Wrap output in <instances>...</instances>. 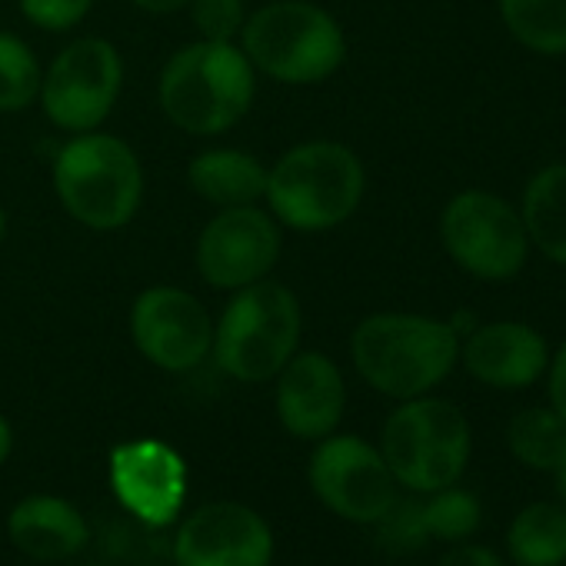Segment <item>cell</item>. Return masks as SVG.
Returning <instances> with one entry per match:
<instances>
[{"instance_id": "5", "label": "cell", "mask_w": 566, "mask_h": 566, "mask_svg": "<svg viewBox=\"0 0 566 566\" xmlns=\"http://www.w3.org/2000/svg\"><path fill=\"white\" fill-rule=\"evenodd\" d=\"M304 311L287 283L260 280L233 291L213 324L210 357L237 384H266L297 354Z\"/></svg>"}, {"instance_id": "24", "label": "cell", "mask_w": 566, "mask_h": 566, "mask_svg": "<svg viewBox=\"0 0 566 566\" xmlns=\"http://www.w3.org/2000/svg\"><path fill=\"white\" fill-rule=\"evenodd\" d=\"M430 500L423 503V523L430 539H443V543H460L470 539L480 530L483 520V506L476 500V493L463 490V486H443L437 493H427Z\"/></svg>"}, {"instance_id": "3", "label": "cell", "mask_w": 566, "mask_h": 566, "mask_svg": "<svg viewBox=\"0 0 566 566\" xmlns=\"http://www.w3.org/2000/svg\"><path fill=\"white\" fill-rule=\"evenodd\" d=\"M367 190L357 150L340 140H304L266 167V210L280 227L324 233L347 223Z\"/></svg>"}, {"instance_id": "14", "label": "cell", "mask_w": 566, "mask_h": 566, "mask_svg": "<svg viewBox=\"0 0 566 566\" xmlns=\"http://www.w3.org/2000/svg\"><path fill=\"white\" fill-rule=\"evenodd\" d=\"M111 486L140 523L167 526L187 496V463L164 440H130L111 453Z\"/></svg>"}, {"instance_id": "32", "label": "cell", "mask_w": 566, "mask_h": 566, "mask_svg": "<svg viewBox=\"0 0 566 566\" xmlns=\"http://www.w3.org/2000/svg\"><path fill=\"white\" fill-rule=\"evenodd\" d=\"M556 486H559V500H563V506H566V460H563L559 470H556Z\"/></svg>"}, {"instance_id": "20", "label": "cell", "mask_w": 566, "mask_h": 566, "mask_svg": "<svg viewBox=\"0 0 566 566\" xmlns=\"http://www.w3.org/2000/svg\"><path fill=\"white\" fill-rule=\"evenodd\" d=\"M506 549L516 566H563L566 563V506L563 500H536L523 506L506 526Z\"/></svg>"}, {"instance_id": "22", "label": "cell", "mask_w": 566, "mask_h": 566, "mask_svg": "<svg viewBox=\"0 0 566 566\" xmlns=\"http://www.w3.org/2000/svg\"><path fill=\"white\" fill-rule=\"evenodd\" d=\"M496 8L516 44L543 57L566 54V0H496Z\"/></svg>"}, {"instance_id": "31", "label": "cell", "mask_w": 566, "mask_h": 566, "mask_svg": "<svg viewBox=\"0 0 566 566\" xmlns=\"http://www.w3.org/2000/svg\"><path fill=\"white\" fill-rule=\"evenodd\" d=\"M11 443H14V433H11V423L0 413V463L11 457Z\"/></svg>"}, {"instance_id": "26", "label": "cell", "mask_w": 566, "mask_h": 566, "mask_svg": "<svg viewBox=\"0 0 566 566\" xmlns=\"http://www.w3.org/2000/svg\"><path fill=\"white\" fill-rule=\"evenodd\" d=\"M190 21L203 41H230L237 44L247 24V0H190Z\"/></svg>"}, {"instance_id": "10", "label": "cell", "mask_w": 566, "mask_h": 566, "mask_svg": "<svg viewBox=\"0 0 566 566\" xmlns=\"http://www.w3.org/2000/svg\"><path fill=\"white\" fill-rule=\"evenodd\" d=\"M280 223L270 210L247 203L217 210L197 237V273L213 291H240L270 276L280 260Z\"/></svg>"}, {"instance_id": "6", "label": "cell", "mask_w": 566, "mask_h": 566, "mask_svg": "<svg viewBox=\"0 0 566 566\" xmlns=\"http://www.w3.org/2000/svg\"><path fill=\"white\" fill-rule=\"evenodd\" d=\"M54 193L71 220L111 233L127 227L144 203V164L114 134H74L54 157Z\"/></svg>"}, {"instance_id": "12", "label": "cell", "mask_w": 566, "mask_h": 566, "mask_svg": "<svg viewBox=\"0 0 566 566\" xmlns=\"http://www.w3.org/2000/svg\"><path fill=\"white\" fill-rule=\"evenodd\" d=\"M311 486L324 506L354 523H377L397 500L384 453L360 437H324L311 457Z\"/></svg>"}, {"instance_id": "2", "label": "cell", "mask_w": 566, "mask_h": 566, "mask_svg": "<svg viewBox=\"0 0 566 566\" xmlns=\"http://www.w3.org/2000/svg\"><path fill=\"white\" fill-rule=\"evenodd\" d=\"M357 374L384 397L413 400L440 387L460 364L453 324L423 314H370L350 337Z\"/></svg>"}, {"instance_id": "17", "label": "cell", "mask_w": 566, "mask_h": 566, "mask_svg": "<svg viewBox=\"0 0 566 566\" xmlns=\"http://www.w3.org/2000/svg\"><path fill=\"white\" fill-rule=\"evenodd\" d=\"M8 533L21 553L34 559H48V563L74 556L87 543V523L77 513V506L51 493L21 500L11 510Z\"/></svg>"}, {"instance_id": "16", "label": "cell", "mask_w": 566, "mask_h": 566, "mask_svg": "<svg viewBox=\"0 0 566 566\" xmlns=\"http://www.w3.org/2000/svg\"><path fill=\"white\" fill-rule=\"evenodd\" d=\"M460 364L483 387L523 390L546 374L549 347L530 324L496 321L460 337Z\"/></svg>"}, {"instance_id": "33", "label": "cell", "mask_w": 566, "mask_h": 566, "mask_svg": "<svg viewBox=\"0 0 566 566\" xmlns=\"http://www.w3.org/2000/svg\"><path fill=\"white\" fill-rule=\"evenodd\" d=\"M4 237H8V210L0 207V243H4Z\"/></svg>"}, {"instance_id": "4", "label": "cell", "mask_w": 566, "mask_h": 566, "mask_svg": "<svg viewBox=\"0 0 566 566\" xmlns=\"http://www.w3.org/2000/svg\"><path fill=\"white\" fill-rule=\"evenodd\" d=\"M237 44L256 74L294 87L324 84L347 61L344 28L311 0H270L256 8L247 14Z\"/></svg>"}, {"instance_id": "28", "label": "cell", "mask_w": 566, "mask_h": 566, "mask_svg": "<svg viewBox=\"0 0 566 566\" xmlns=\"http://www.w3.org/2000/svg\"><path fill=\"white\" fill-rule=\"evenodd\" d=\"M440 566H503V559L496 556V549L483 546V543H453V549L443 553Z\"/></svg>"}, {"instance_id": "29", "label": "cell", "mask_w": 566, "mask_h": 566, "mask_svg": "<svg viewBox=\"0 0 566 566\" xmlns=\"http://www.w3.org/2000/svg\"><path fill=\"white\" fill-rule=\"evenodd\" d=\"M546 397H549V407L566 420V340L559 344V350L549 357L546 364Z\"/></svg>"}, {"instance_id": "19", "label": "cell", "mask_w": 566, "mask_h": 566, "mask_svg": "<svg viewBox=\"0 0 566 566\" xmlns=\"http://www.w3.org/2000/svg\"><path fill=\"white\" fill-rule=\"evenodd\" d=\"M520 217L530 247L566 266V164H549L530 177Z\"/></svg>"}, {"instance_id": "30", "label": "cell", "mask_w": 566, "mask_h": 566, "mask_svg": "<svg viewBox=\"0 0 566 566\" xmlns=\"http://www.w3.org/2000/svg\"><path fill=\"white\" fill-rule=\"evenodd\" d=\"M130 4L144 14H154V18H164V14H177V11H187L190 0H130Z\"/></svg>"}, {"instance_id": "9", "label": "cell", "mask_w": 566, "mask_h": 566, "mask_svg": "<svg viewBox=\"0 0 566 566\" xmlns=\"http://www.w3.org/2000/svg\"><path fill=\"white\" fill-rule=\"evenodd\" d=\"M124 91V57L104 38L71 41L44 71V117L67 134L101 130Z\"/></svg>"}, {"instance_id": "23", "label": "cell", "mask_w": 566, "mask_h": 566, "mask_svg": "<svg viewBox=\"0 0 566 566\" xmlns=\"http://www.w3.org/2000/svg\"><path fill=\"white\" fill-rule=\"evenodd\" d=\"M44 67L34 48L11 34L0 31V114H21L41 97Z\"/></svg>"}, {"instance_id": "25", "label": "cell", "mask_w": 566, "mask_h": 566, "mask_svg": "<svg viewBox=\"0 0 566 566\" xmlns=\"http://www.w3.org/2000/svg\"><path fill=\"white\" fill-rule=\"evenodd\" d=\"M377 536L390 553H413L420 549L430 533L423 523V503L420 500H394V506L377 520Z\"/></svg>"}, {"instance_id": "15", "label": "cell", "mask_w": 566, "mask_h": 566, "mask_svg": "<svg viewBox=\"0 0 566 566\" xmlns=\"http://www.w3.org/2000/svg\"><path fill=\"white\" fill-rule=\"evenodd\" d=\"M276 417L297 440L331 437L347 410L340 367L321 350H297L276 377Z\"/></svg>"}, {"instance_id": "27", "label": "cell", "mask_w": 566, "mask_h": 566, "mask_svg": "<svg viewBox=\"0 0 566 566\" xmlns=\"http://www.w3.org/2000/svg\"><path fill=\"white\" fill-rule=\"evenodd\" d=\"M28 24L48 34H67L84 24L94 0H18Z\"/></svg>"}, {"instance_id": "8", "label": "cell", "mask_w": 566, "mask_h": 566, "mask_svg": "<svg viewBox=\"0 0 566 566\" xmlns=\"http://www.w3.org/2000/svg\"><path fill=\"white\" fill-rule=\"evenodd\" d=\"M440 240L450 260L490 283L513 280L530 256L520 210L490 190H460L440 213Z\"/></svg>"}, {"instance_id": "18", "label": "cell", "mask_w": 566, "mask_h": 566, "mask_svg": "<svg viewBox=\"0 0 566 566\" xmlns=\"http://www.w3.org/2000/svg\"><path fill=\"white\" fill-rule=\"evenodd\" d=\"M187 184L200 200H207L217 210L247 207V203L263 200L266 164L253 157L250 150L210 147V150H200L187 164Z\"/></svg>"}, {"instance_id": "13", "label": "cell", "mask_w": 566, "mask_h": 566, "mask_svg": "<svg viewBox=\"0 0 566 566\" xmlns=\"http://www.w3.org/2000/svg\"><path fill=\"white\" fill-rule=\"evenodd\" d=\"M177 566H270L273 533L243 503H207L193 510L174 539Z\"/></svg>"}, {"instance_id": "21", "label": "cell", "mask_w": 566, "mask_h": 566, "mask_svg": "<svg viewBox=\"0 0 566 566\" xmlns=\"http://www.w3.org/2000/svg\"><path fill=\"white\" fill-rule=\"evenodd\" d=\"M506 447L523 467L536 473H556L566 460V420L553 407H526L513 413L506 427Z\"/></svg>"}, {"instance_id": "1", "label": "cell", "mask_w": 566, "mask_h": 566, "mask_svg": "<svg viewBox=\"0 0 566 566\" xmlns=\"http://www.w3.org/2000/svg\"><path fill=\"white\" fill-rule=\"evenodd\" d=\"M256 97V71L230 41H193L180 48L157 77L164 117L190 137L233 130Z\"/></svg>"}, {"instance_id": "7", "label": "cell", "mask_w": 566, "mask_h": 566, "mask_svg": "<svg viewBox=\"0 0 566 566\" xmlns=\"http://www.w3.org/2000/svg\"><path fill=\"white\" fill-rule=\"evenodd\" d=\"M473 450L470 420L440 397L403 400L384 423L380 453L400 486L410 493H437L453 486Z\"/></svg>"}, {"instance_id": "11", "label": "cell", "mask_w": 566, "mask_h": 566, "mask_svg": "<svg viewBox=\"0 0 566 566\" xmlns=\"http://www.w3.org/2000/svg\"><path fill=\"white\" fill-rule=\"evenodd\" d=\"M130 340L137 354L167 374L197 370L213 347V321L207 307L184 287L157 283L130 304Z\"/></svg>"}]
</instances>
